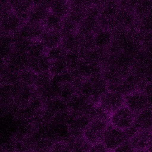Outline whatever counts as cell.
Instances as JSON below:
<instances>
[{"instance_id":"4316f807","label":"cell","mask_w":152,"mask_h":152,"mask_svg":"<svg viewBox=\"0 0 152 152\" xmlns=\"http://www.w3.org/2000/svg\"><path fill=\"white\" fill-rule=\"evenodd\" d=\"M56 141L51 138H39L36 139L33 151H51L52 146Z\"/></svg>"},{"instance_id":"3957f363","label":"cell","mask_w":152,"mask_h":152,"mask_svg":"<svg viewBox=\"0 0 152 152\" xmlns=\"http://www.w3.org/2000/svg\"><path fill=\"white\" fill-rule=\"evenodd\" d=\"M135 119V114L125 104L110 114L109 124L125 131L134 125Z\"/></svg>"},{"instance_id":"5bb4252c","label":"cell","mask_w":152,"mask_h":152,"mask_svg":"<svg viewBox=\"0 0 152 152\" xmlns=\"http://www.w3.org/2000/svg\"><path fill=\"white\" fill-rule=\"evenodd\" d=\"M62 34L59 30H49L45 29L39 40L48 49L61 45Z\"/></svg>"},{"instance_id":"2e32d148","label":"cell","mask_w":152,"mask_h":152,"mask_svg":"<svg viewBox=\"0 0 152 152\" xmlns=\"http://www.w3.org/2000/svg\"><path fill=\"white\" fill-rule=\"evenodd\" d=\"M49 12V9L48 2L46 1L42 4L33 6L29 13L27 21L43 24Z\"/></svg>"},{"instance_id":"ac0fdd59","label":"cell","mask_w":152,"mask_h":152,"mask_svg":"<svg viewBox=\"0 0 152 152\" xmlns=\"http://www.w3.org/2000/svg\"><path fill=\"white\" fill-rule=\"evenodd\" d=\"M50 61L46 55L30 58L28 68L36 74L49 72Z\"/></svg>"},{"instance_id":"4fadbf2b","label":"cell","mask_w":152,"mask_h":152,"mask_svg":"<svg viewBox=\"0 0 152 152\" xmlns=\"http://www.w3.org/2000/svg\"><path fill=\"white\" fill-rule=\"evenodd\" d=\"M96 47L101 49H107L114 39L113 31L107 28L99 27L94 33Z\"/></svg>"},{"instance_id":"277c9868","label":"cell","mask_w":152,"mask_h":152,"mask_svg":"<svg viewBox=\"0 0 152 152\" xmlns=\"http://www.w3.org/2000/svg\"><path fill=\"white\" fill-rule=\"evenodd\" d=\"M109 124L108 121L100 119H91L84 132L83 137L91 145L102 142Z\"/></svg>"},{"instance_id":"f546056e","label":"cell","mask_w":152,"mask_h":152,"mask_svg":"<svg viewBox=\"0 0 152 152\" xmlns=\"http://www.w3.org/2000/svg\"><path fill=\"white\" fill-rule=\"evenodd\" d=\"M71 8L87 11L94 6V0H69Z\"/></svg>"},{"instance_id":"603a6c76","label":"cell","mask_w":152,"mask_h":152,"mask_svg":"<svg viewBox=\"0 0 152 152\" xmlns=\"http://www.w3.org/2000/svg\"><path fill=\"white\" fill-rule=\"evenodd\" d=\"M63 18L50 12L49 14L45 19L43 25L45 29L49 30H59L62 27Z\"/></svg>"},{"instance_id":"1f68e13d","label":"cell","mask_w":152,"mask_h":152,"mask_svg":"<svg viewBox=\"0 0 152 152\" xmlns=\"http://www.w3.org/2000/svg\"><path fill=\"white\" fill-rule=\"evenodd\" d=\"M141 90H143L147 94L152 107V81L143 83Z\"/></svg>"},{"instance_id":"7c38bea8","label":"cell","mask_w":152,"mask_h":152,"mask_svg":"<svg viewBox=\"0 0 152 152\" xmlns=\"http://www.w3.org/2000/svg\"><path fill=\"white\" fill-rule=\"evenodd\" d=\"M44 30L43 24L26 21L21 25L17 33L23 37L34 40L39 39Z\"/></svg>"},{"instance_id":"d4e9b609","label":"cell","mask_w":152,"mask_h":152,"mask_svg":"<svg viewBox=\"0 0 152 152\" xmlns=\"http://www.w3.org/2000/svg\"><path fill=\"white\" fill-rule=\"evenodd\" d=\"M37 74L27 68L19 72L20 82L26 86L34 87Z\"/></svg>"},{"instance_id":"5b68a950","label":"cell","mask_w":152,"mask_h":152,"mask_svg":"<svg viewBox=\"0 0 152 152\" xmlns=\"http://www.w3.org/2000/svg\"><path fill=\"white\" fill-rule=\"evenodd\" d=\"M68 109L74 116L79 115H87L96 104L90 98L85 95L77 93L67 101Z\"/></svg>"},{"instance_id":"6da1fadb","label":"cell","mask_w":152,"mask_h":152,"mask_svg":"<svg viewBox=\"0 0 152 152\" xmlns=\"http://www.w3.org/2000/svg\"><path fill=\"white\" fill-rule=\"evenodd\" d=\"M108 84L102 72L85 78L80 87V93L97 104L100 96L108 90Z\"/></svg>"},{"instance_id":"9a60e30c","label":"cell","mask_w":152,"mask_h":152,"mask_svg":"<svg viewBox=\"0 0 152 152\" xmlns=\"http://www.w3.org/2000/svg\"><path fill=\"white\" fill-rule=\"evenodd\" d=\"M134 125L138 130H152V107L136 114Z\"/></svg>"},{"instance_id":"4dcf8cb0","label":"cell","mask_w":152,"mask_h":152,"mask_svg":"<svg viewBox=\"0 0 152 152\" xmlns=\"http://www.w3.org/2000/svg\"><path fill=\"white\" fill-rule=\"evenodd\" d=\"M69 151V148L66 141H56L52 146L51 151Z\"/></svg>"},{"instance_id":"f1b7e54d","label":"cell","mask_w":152,"mask_h":152,"mask_svg":"<svg viewBox=\"0 0 152 152\" xmlns=\"http://www.w3.org/2000/svg\"><path fill=\"white\" fill-rule=\"evenodd\" d=\"M66 52H67L62 47V46L59 45L48 49L46 55L50 61H53L65 58Z\"/></svg>"},{"instance_id":"cb8c5ba5","label":"cell","mask_w":152,"mask_h":152,"mask_svg":"<svg viewBox=\"0 0 152 152\" xmlns=\"http://www.w3.org/2000/svg\"><path fill=\"white\" fill-rule=\"evenodd\" d=\"M47 49L43 43L39 39H36L31 42L27 50V54L30 58L45 55Z\"/></svg>"},{"instance_id":"52a82bcc","label":"cell","mask_w":152,"mask_h":152,"mask_svg":"<svg viewBox=\"0 0 152 152\" xmlns=\"http://www.w3.org/2000/svg\"><path fill=\"white\" fill-rule=\"evenodd\" d=\"M125 105L135 115L151 107L148 97L145 92L140 89L125 96Z\"/></svg>"},{"instance_id":"30bf717a","label":"cell","mask_w":152,"mask_h":152,"mask_svg":"<svg viewBox=\"0 0 152 152\" xmlns=\"http://www.w3.org/2000/svg\"><path fill=\"white\" fill-rule=\"evenodd\" d=\"M129 139L134 151H148L152 145V130H138Z\"/></svg>"},{"instance_id":"44dd1931","label":"cell","mask_w":152,"mask_h":152,"mask_svg":"<svg viewBox=\"0 0 152 152\" xmlns=\"http://www.w3.org/2000/svg\"><path fill=\"white\" fill-rule=\"evenodd\" d=\"M69 151H89L91 144L84 137H69L66 140Z\"/></svg>"},{"instance_id":"ffe728a7","label":"cell","mask_w":152,"mask_h":152,"mask_svg":"<svg viewBox=\"0 0 152 152\" xmlns=\"http://www.w3.org/2000/svg\"><path fill=\"white\" fill-rule=\"evenodd\" d=\"M13 34L1 33V61H5L14 50Z\"/></svg>"},{"instance_id":"d6986e66","label":"cell","mask_w":152,"mask_h":152,"mask_svg":"<svg viewBox=\"0 0 152 152\" xmlns=\"http://www.w3.org/2000/svg\"><path fill=\"white\" fill-rule=\"evenodd\" d=\"M81 36L78 32L63 35L61 45L66 51L80 50Z\"/></svg>"},{"instance_id":"8fae6325","label":"cell","mask_w":152,"mask_h":152,"mask_svg":"<svg viewBox=\"0 0 152 152\" xmlns=\"http://www.w3.org/2000/svg\"><path fill=\"white\" fill-rule=\"evenodd\" d=\"M91 120V118L87 115L74 116L68 124L69 137H83Z\"/></svg>"},{"instance_id":"9c48e42d","label":"cell","mask_w":152,"mask_h":152,"mask_svg":"<svg viewBox=\"0 0 152 152\" xmlns=\"http://www.w3.org/2000/svg\"><path fill=\"white\" fill-rule=\"evenodd\" d=\"M30 58L26 52L13 50L8 58L4 62L10 69L20 72L28 68Z\"/></svg>"},{"instance_id":"484cf974","label":"cell","mask_w":152,"mask_h":152,"mask_svg":"<svg viewBox=\"0 0 152 152\" xmlns=\"http://www.w3.org/2000/svg\"><path fill=\"white\" fill-rule=\"evenodd\" d=\"M77 93V90L72 83H63L61 86L59 97L67 102Z\"/></svg>"},{"instance_id":"ba28073f","label":"cell","mask_w":152,"mask_h":152,"mask_svg":"<svg viewBox=\"0 0 152 152\" xmlns=\"http://www.w3.org/2000/svg\"><path fill=\"white\" fill-rule=\"evenodd\" d=\"M23 23L12 9L1 12V33L13 34L19 30Z\"/></svg>"},{"instance_id":"7a4b0ae2","label":"cell","mask_w":152,"mask_h":152,"mask_svg":"<svg viewBox=\"0 0 152 152\" xmlns=\"http://www.w3.org/2000/svg\"><path fill=\"white\" fill-rule=\"evenodd\" d=\"M97 104L110 115L125 104V95L118 91L107 90L100 96Z\"/></svg>"},{"instance_id":"d6a6232c","label":"cell","mask_w":152,"mask_h":152,"mask_svg":"<svg viewBox=\"0 0 152 152\" xmlns=\"http://www.w3.org/2000/svg\"><path fill=\"white\" fill-rule=\"evenodd\" d=\"M115 151H134V150L129 139L128 138L115 150Z\"/></svg>"},{"instance_id":"7402d4cb","label":"cell","mask_w":152,"mask_h":152,"mask_svg":"<svg viewBox=\"0 0 152 152\" xmlns=\"http://www.w3.org/2000/svg\"><path fill=\"white\" fill-rule=\"evenodd\" d=\"M69 70V65L65 57L50 61L49 72L52 76L61 74Z\"/></svg>"},{"instance_id":"836d02e7","label":"cell","mask_w":152,"mask_h":152,"mask_svg":"<svg viewBox=\"0 0 152 152\" xmlns=\"http://www.w3.org/2000/svg\"><path fill=\"white\" fill-rule=\"evenodd\" d=\"M89 151H108L106 145L102 141L91 145Z\"/></svg>"},{"instance_id":"e0dca14e","label":"cell","mask_w":152,"mask_h":152,"mask_svg":"<svg viewBox=\"0 0 152 152\" xmlns=\"http://www.w3.org/2000/svg\"><path fill=\"white\" fill-rule=\"evenodd\" d=\"M48 6L50 12L62 18L68 15L71 9L69 0H49Z\"/></svg>"},{"instance_id":"83f0119b","label":"cell","mask_w":152,"mask_h":152,"mask_svg":"<svg viewBox=\"0 0 152 152\" xmlns=\"http://www.w3.org/2000/svg\"><path fill=\"white\" fill-rule=\"evenodd\" d=\"M52 78V76L49 72L37 74L34 88L36 90H38L45 87L50 83Z\"/></svg>"},{"instance_id":"8992f818","label":"cell","mask_w":152,"mask_h":152,"mask_svg":"<svg viewBox=\"0 0 152 152\" xmlns=\"http://www.w3.org/2000/svg\"><path fill=\"white\" fill-rule=\"evenodd\" d=\"M128 137L125 131L109 124L103 138L102 142L108 151L115 150L126 140Z\"/></svg>"}]
</instances>
